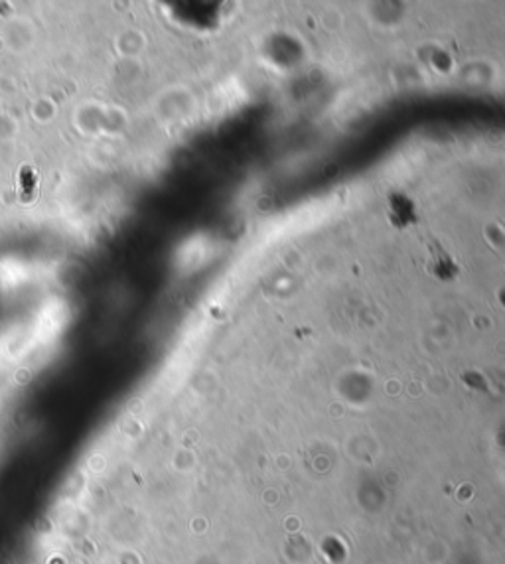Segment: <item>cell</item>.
<instances>
[{"mask_svg":"<svg viewBox=\"0 0 505 564\" xmlns=\"http://www.w3.org/2000/svg\"><path fill=\"white\" fill-rule=\"evenodd\" d=\"M387 221L397 231H407L418 223V209L415 200L405 191H389L387 196Z\"/></svg>","mask_w":505,"mask_h":564,"instance_id":"obj_1","label":"cell"},{"mask_svg":"<svg viewBox=\"0 0 505 564\" xmlns=\"http://www.w3.org/2000/svg\"><path fill=\"white\" fill-rule=\"evenodd\" d=\"M427 249L430 252V259H428L427 270L438 280L442 282H452L460 275V265L454 260V257L450 252L446 251L445 247L440 245V241H436L432 237H428Z\"/></svg>","mask_w":505,"mask_h":564,"instance_id":"obj_2","label":"cell"}]
</instances>
